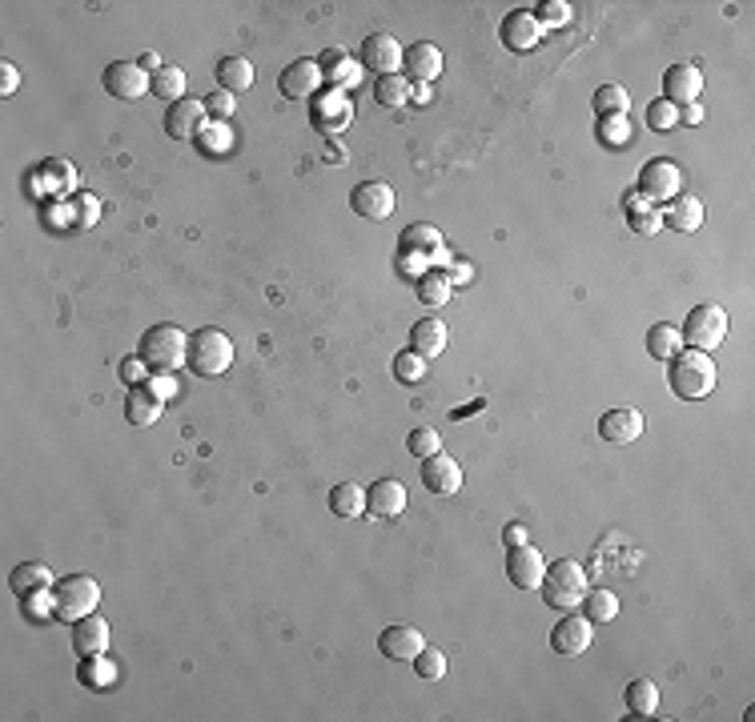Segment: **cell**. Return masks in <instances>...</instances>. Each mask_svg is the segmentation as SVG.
Listing matches in <instances>:
<instances>
[{
    "instance_id": "48",
    "label": "cell",
    "mask_w": 755,
    "mask_h": 722,
    "mask_svg": "<svg viewBox=\"0 0 755 722\" xmlns=\"http://www.w3.org/2000/svg\"><path fill=\"white\" fill-rule=\"evenodd\" d=\"M627 217H631L635 233H643V237H655L663 229V213L659 209H639V213H627Z\"/></svg>"
},
{
    "instance_id": "49",
    "label": "cell",
    "mask_w": 755,
    "mask_h": 722,
    "mask_svg": "<svg viewBox=\"0 0 755 722\" xmlns=\"http://www.w3.org/2000/svg\"><path fill=\"white\" fill-rule=\"evenodd\" d=\"M121 378H125L129 386H141V382H149V366L141 361V353H133V357H125V361H121Z\"/></svg>"
},
{
    "instance_id": "9",
    "label": "cell",
    "mask_w": 755,
    "mask_h": 722,
    "mask_svg": "<svg viewBox=\"0 0 755 722\" xmlns=\"http://www.w3.org/2000/svg\"><path fill=\"white\" fill-rule=\"evenodd\" d=\"M105 93L117 101H141L145 93H153V77L137 61H113L105 69Z\"/></svg>"
},
{
    "instance_id": "14",
    "label": "cell",
    "mask_w": 755,
    "mask_h": 722,
    "mask_svg": "<svg viewBox=\"0 0 755 722\" xmlns=\"http://www.w3.org/2000/svg\"><path fill=\"white\" fill-rule=\"evenodd\" d=\"M547 574V558L527 542V546H511L507 550V578L515 590H539Z\"/></svg>"
},
{
    "instance_id": "39",
    "label": "cell",
    "mask_w": 755,
    "mask_h": 722,
    "mask_svg": "<svg viewBox=\"0 0 755 722\" xmlns=\"http://www.w3.org/2000/svg\"><path fill=\"white\" fill-rule=\"evenodd\" d=\"M426 370H430V366H426V357H422V353H414L410 345H406V349L394 357V378H398L402 386H418V382L426 378Z\"/></svg>"
},
{
    "instance_id": "28",
    "label": "cell",
    "mask_w": 755,
    "mask_h": 722,
    "mask_svg": "<svg viewBox=\"0 0 755 722\" xmlns=\"http://www.w3.org/2000/svg\"><path fill=\"white\" fill-rule=\"evenodd\" d=\"M659 213H663V225L675 229V233H699V225H703V201L699 197H675Z\"/></svg>"
},
{
    "instance_id": "2",
    "label": "cell",
    "mask_w": 755,
    "mask_h": 722,
    "mask_svg": "<svg viewBox=\"0 0 755 722\" xmlns=\"http://www.w3.org/2000/svg\"><path fill=\"white\" fill-rule=\"evenodd\" d=\"M667 382H671V394L683 398V402H703V398H711V390H715V382H719L711 353L683 345V349L671 357V366H667Z\"/></svg>"
},
{
    "instance_id": "8",
    "label": "cell",
    "mask_w": 755,
    "mask_h": 722,
    "mask_svg": "<svg viewBox=\"0 0 755 722\" xmlns=\"http://www.w3.org/2000/svg\"><path fill=\"white\" fill-rule=\"evenodd\" d=\"M402 61H406V49L390 37V33H374L362 41V69L366 73H378L382 77H398L402 73Z\"/></svg>"
},
{
    "instance_id": "55",
    "label": "cell",
    "mask_w": 755,
    "mask_h": 722,
    "mask_svg": "<svg viewBox=\"0 0 755 722\" xmlns=\"http://www.w3.org/2000/svg\"><path fill=\"white\" fill-rule=\"evenodd\" d=\"M679 121H687V125H699V121H703V105H683Z\"/></svg>"
},
{
    "instance_id": "21",
    "label": "cell",
    "mask_w": 755,
    "mask_h": 722,
    "mask_svg": "<svg viewBox=\"0 0 755 722\" xmlns=\"http://www.w3.org/2000/svg\"><path fill=\"white\" fill-rule=\"evenodd\" d=\"M73 650H77V658L105 654V650H109V622H105L101 614L77 618V622H73Z\"/></svg>"
},
{
    "instance_id": "45",
    "label": "cell",
    "mask_w": 755,
    "mask_h": 722,
    "mask_svg": "<svg viewBox=\"0 0 755 722\" xmlns=\"http://www.w3.org/2000/svg\"><path fill=\"white\" fill-rule=\"evenodd\" d=\"M647 125H651L655 133H667V129H675V125H679V109H675L671 101H663V97H659V101H651V105H647Z\"/></svg>"
},
{
    "instance_id": "13",
    "label": "cell",
    "mask_w": 755,
    "mask_h": 722,
    "mask_svg": "<svg viewBox=\"0 0 755 722\" xmlns=\"http://www.w3.org/2000/svg\"><path fill=\"white\" fill-rule=\"evenodd\" d=\"M205 125H209L205 101L185 97V101H177V105L165 109V137H173V141H197Z\"/></svg>"
},
{
    "instance_id": "40",
    "label": "cell",
    "mask_w": 755,
    "mask_h": 722,
    "mask_svg": "<svg viewBox=\"0 0 755 722\" xmlns=\"http://www.w3.org/2000/svg\"><path fill=\"white\" fill-rule=\"evenodd\" d=\"M374 101L378 105H386V109H398V105H406L410 101V77H382L378 85H374Z\"/></svg>"
},
{
    "instance_id": "56",
    "label": "cell",
    "mask_w": 755,
    "mask_h": 722,
    "mask_svg": "<svg viewBox=\"0 0 755 722\" xmlns=\"http://www.w3.org/2000/svg\"><path fill=\"white\" fill-rule=\"evenodd\" d=\"M410 97H414V101H426V97H430V89H426V85H410Z\"/></svg>"
},
{
    "instance_id": "35",
    "label": "cell",
    "mask_w": 755,
    "mask_h": 722,
    "mask_svg": "<svg viewBox=\"0 0 755 722\" xmlns=\"http://www.w3.org/2000/svg\"><path fill=\"white\" fill-rule=\"evenodd\" d=\"M583 614L591 618V622H615L619 618V594L615 590H587L583 594Z\"/></svg>"
},
{
    "instance_id": "23",
    "label": "cell",
    "mask_w": 755,
    "mask_h": 722,
    "mask_svg": "<svg viewBox=\"0 0 755 722\" xmlns=\"http://www.w3.org/2000/svg\"><path fill=\"white\" fill-rule=\"evenodd\" d=\"M350 117H354V105H350V97H346L342 89H330V93L318 101V109H314V125H318L322 133H342V129L350 125Z\"/></svg>"
},
{
    "instance_id": "50",
    "label": "cell",
    "mask_w": 755,
    "mask_h": 722,
    "mask_svg": "<svg viewBox=\"0 0 755 722\" xmlns=\"http://www.w3.org/2000/svg\"><path fill=\"white\" fill-rule=\"evenodd\" d=\"M145 386H149L153 398H161V402H173V398H177V382H173V374H149Z\"/></svg>"
},
{
    "instance_id": "30",
    "label": "cell",
    "mask_w": 755,
    "mask_h": 722,
    "mask_svg": "<svg viewBox=\"0 0 755 722\" xmlns=\"http://www.w3.org/2000/svg\"><path fill=\"white\" fill-rule=\"evenodd\" d=\"M679 349H683V333H679V325L659 321V325L647 329V353H651L655 361H671Z\"/></svg>"
},
{
    "instance_id": "27",
    "label": "cell",
    "mask_w": 755,
    "mask_h": 722,
    "mask_svg": "<svg viewBox=\"0 0 755 722\" xmlns=\"http://www.w3.org/2000/svg\"><path fill=\"white\" fill-rule=\"evenodd\" d=\"M161 410H165V402L153 398L149 386H129V394H125V418H129V426L145 430V426H153L161 418Z\"/></svg>"
},
{
    "instance_id": "31",
    "label": "cell",
    "mask_w": 755,
    "mask_h": 722,
    "mask_svg": "<svg viewBox=\"0 0 755 722\" xmlns=\"http://www.w3.org/2000/svg\"><path fill=\"white\" fill-rule=\"evenodd\" d=\"M330 510H334V518H346V522L362 518V514H366V490L354 486V482L334 486V490H330Z\"/></svg>"
},
{
    "instance_id": "4",
    "label": "cell",
    "mask_w": 755,
    "mask_h": 722,
    "mask_svg": "<svg viewBox=\"0 0 755 722\" xmlns=\"http://www.w3.org/2000/svg\"><path fill=\"white\" fill-rule=\"evenodd\" d=\"M543 602L551 606V610H575L579 602H583V594H587V570L575 562V558H559V562H551L547 566V574H543Z\"/></svg>"
},
{
    "instance_id": "47",
    "label": "cell",
    "mask_w": 755,
    "mask_h": 722,
    "mask_svg": "<svg viewBox=\"0 0 755 722\" xmlns=\"http://www.w3.org/2000/svg\"><path fill=\"white\" fill-rule=\"evenodd\" d=\"M535 17H539V25H543V29H547V25L555 29V25H567V21H571V9L563 5V0H547V5H539V13H535Z\"/></svg>"
},
{
    "instance_id": "25",
    "label": "cell",
    "mask_w": 755,
    "mask_h": 722,
    "mask_svg": "<svg viewBox=\"0 0 755 722\" xmlns=\"http://www.w3.org/2000/svg\"><path fill=\"white\" fill-rule=\"evenodd\" d=\"M446 341H450V333H446V321H442V317H422V321H414V329H410V349L422 353L426 361L438 357V353L446 349Z\"/></svg>"
},
{
    "instance_id": "18",
    "label": "cell",
    "mask_w": 755,
    "mask_h": 722,
    "mask_svg": "<svg viewBox=\"0 0 755 722\" xmlns=\"http://www.w3.org/2000/svg\"><path fill=\"white\" fill-rule=\"evenodd\" d=\"M502 41H507V49H515V53H531V49H539V41H543V25H539V17L527 13V9L511 13L507 21H502Z\"/></svg>"
},
{
    "instance_id": "6",
    "label": "cell",
    "mask_w": 755,
    "mask_h": 722,
    "mask_svg": "<svg viewBox=\"0 0 755 722\" xmlns=\"http://www.w3.org/2000/svg\"><path fill=\"white\" fill-rule=\"evenodd\" d=\"M679 333H683V345H687V349L711 353V349L723 345V337H727V313H723L719 305H695V309L687 313V321L679 325Z\"/></svg>"
},
{
    "instance_id": "44",
    "label": "cell",
    "mask_w": 755,
    "mask_h": 722,
    "mask_svg": "<svg viewBox=\"0 0 755 722\" xmlns=\"http://www.w3.org/2000/svg\"><path fill=\"white\" fill-rule=\"evenodd\" d=\"M21 606H25V618H33V622H53V618H57V602H53V590L29 594V598H21Z\"/></svg>"
},
{
    "instance_id": "41",
    "label": "cell",
    "mask_w": 755,
    "mask_h": 722,
    "mask_svg": "<svg viewBox=\"0 0 755 722\" xmlns=\"http://www.w3.org/2000/svg\"><path fill=\"white\" fill-rule=\"evenodd\" d=\"M414 674H418L422 682H442V674H446V654L434 650V646H422V650L414 654Z\"/></svg>"
},
{
    "instance_id": "10",
    "label": "cell",
    "mask_w": 755,
    "mask_h": 722,
    "mask_svg": "<svg viewBox=\"0 0 755 722\" xmlns=\"http://www.w3.org/2000/svg\"><path fill=\"white\" fill-rule=\"evenodd\" d=\"M322 65H318V57H298V61H290L286 69H282V77H278V89H282V97H290V101H310L318 89H322Z\"/></svg>"
},
{
    "instance_id": "51",
    "label": "cell",
    "mask_w": 755,
    "mask_h": 722,
    "mask_svg": "<svg viewBox=\"0 0 755 722\" xmlns=\"http://www.w3.org/2000/svg\"><path fill=\"white\" fill-rule=\"evenodd\" d=\"M17 85H21L17 65H13V61H0V97H13V93H17Z\"/></svg>"
},
{
    "instance_id": "16",
    "label": "cell",
    "mask_w": 755,
    "mask_h": 722,
    "mask_svg": "<svg viewBox=\"0 0 755 722\" xmlns=\"http://www.w3.org/2000/svg\"><path fill=\"white\" fill-rule=\"evenodd\" d=\"M699 93H703V73H699V65L679 61V65H671V69L663 73V101H671L675 109H679V105H695Z\"/></svg>"
},
{
    "instance_id": "42",
    "label": "cell",
    "mask_w": 755,
    "mask_h": 722,
    "mask_svg": "<svg viewBox=\"0 0 755 722\" xmlns=\"http://www.w3.org/2000/svg\"><path fill=\"white\" fill-rule=\"evenodd\" d=\"M595 137H599L603 145H611V149H623V145L631 141V121H627V117H599Z\"/></svg>"
},
{
    "instance_id": "32",
    "label": "cell",
    "mask_w": 755,
    "mask_h": 722,
    "mask_svg": "<svg viewBox=\"0 0 755 722\" xmlns=\"http://www.w3.org/2000/svg\"><path fill=\"white\" fill-rule=\"evenodd\" d=\"M623 702H627V710H631L635 718H651V714L659 710V686H655L651 678H635V682H627Z\"/></svg>"
},
{
    "instance_id": "54",
    "label": "cell",
    "mask_w": 755,
    "mask_h": 722,
    "mask_svg": "<svg viewBox=\"0 0 755 722\" xmlns=\"http://www.w3.org/2000/svg\"><path fill=\"white\" fill-rule=\"evenodd\" d=\"M137 65H141V69H145V73H149V69H153V73H161V69H165V65H161V57H157V53H141V57H137Z\"/></svg>"
},
{
    "instance_id": "3",
    "label": "cell",
    "mask_w": 755,
    "mask_h": 722,
    "mask_svg": "<svg viewBox=\"0 0 755 722\" xmlns=\"http://www.w3.org/2000/svg\"><path fill=\"white\" fill-rule=\"evenodd\" d=\"M229 366H233V341L221 329L205 325L189 333V370L197 378H221L229 374Z\"/></svg>"
},
{
    "instance_id": "24",
    "label": "cell",
    "mask_w": 755,
    "mask_h": 722,
    "mask_svg": "<svg viewBox=\"0 0 755 722\" xmlns=\"http://www.w3.org/2000/svg\"><path fill=\"white\" fill-rule=\"evenodd\" d=\"M599 434L603 442H615V446H627L643 434V414L639 410H607L599 418Z\"/></svg>"
},
{
    "instance_id": "1",
    "label": "cell",
    "mask_w": 755,
    "mask_h": 722,
    "mask_svg": "<svg viewBox=\"0 0 755 722\" xmlns=\"http://www.w3.org/2000/svg\"><path fill=\"white\" fill-rule=\"evenodd\" d=\"M137 353L149 366V374H177L181 366H189V333L173 321H157L153 329L141 333Z\"/></svg>"
},
{
    "instance_id": "12",
    "label": "cell",
    "mask_w": 755,
    "mask_h": 722,
    "mask_svg": "<svg viewBox=\"0 0 755 722\" xmlns=\"http://www.w3.org/2000/svg\"><path fill=\"white\" fill-rule=\"evenodd\" d=\"M350 209L366 221H386L398 209V197L386 181H362V185L350 189Z\"/></svg>"
},
{
    "instance_id": "46",
    "label": "cell",
    "mask_w": 755,
    "mask_h": 722,
    "mask_svg": "<svg viewBox=\"0 0 755 722\" xmlns=\"http://www.w3.org/2000/svg\"><path fill=\"white\" fill-rule=\"evenodd\" d=\"M233 109H237V101H233L229 89H213V93L205 97V113H209V121H229Z\"/></svg>"
},
{
    "instance_id": "52",
    "label": "cell",
    "mask_w": 755,
    "mask_h": 722,
    "mask_svg": "<svg viewBox=\"0 0 755 722\" xmlns=\"http://www.w3.org/2000/svg\"><path fill=\"white\" fill-rule=\"evenodd\" d=\"M527 542H531V530L523 522H511L507 530H502V546H507V550L511 546H527Z\"/></svg>"
},
{
    "instance_id": "53",
    "label": "cell",
    "mask_w": 755,
    "mask_h": 722,
    "mask_svg": "<svg viewBox=\"0 0 755 722\" xmlns=\"http://www.w3.org/2000/svg\"><path fill=\"white\" fill-rule=\"evenodd\" d=\"M470 261H450V269H446V277H450V285H458V281H470Z\"/></svg>"
},
{
    "instance_id": "26",
    "label": "cell",
    "mask_w": 755,
    "mask_h": 722,
    "mask_svg": "<svg viewBox=\"0 0 755 722\" xmlns=\"http://www.w3.org/2000/svg\"><path fill=\"white\" fill-rule=\"evenodd\" d=\"M402 253H422L426 261H442V269H446V245L434 225H410L402 233Z\"/></svg>"
},
{
    "instance_id": "38",
    "label": "cell",
    "mask_w": 755,
    "mask_h": 722,
    "mask_svg": "<svg viewBox=\"0 0 755 722\" xmlns=\"http://www.w3.org/2000/svg\"><path fill=\"white\" fill-rule=\"evenodd\" d=\"M591 105H595V113H599V117H627L631 97H627V89H623V85H603V89H595Z\"/></svg>"
},
{
    "instance_id": "37",
    "label": "cell",
    "mask_w": 755,
    "mask_h": 722,
    "mask_svg": "<svg viewBox=\"0 0 755 722\" xmlns=\"http://www.w3.org/2000/svg\"><path fill=\"white\" fill-rule=\"evenodd\" d=\"M418 301L422 305H446L450 301V277H446V269H426L418 277Z\"/></svg>"
},
{
    "instance_id": "22",
    "label": "cell",
    "mask_w": 755,
    "mask_h": 722,
    "mask_svg": "<svg viewBox=\"0 0 755 722\" xmlns=\"http://www.w3.org/2000/svg\"><path fill=\"white\" fill-rule=\"evenodd\" d=\"M318 65H322V77L330 81V89H354L358 81H362V65L350 57V53H342V49H326L322 57H318Z\"/></svg>"
},
{
    "instance_id": "43",
    "label": "cell",
    "mask_w": 755,
    "mask_h": 722,
    "mask_svg": "<svg viewBox=\"0 0 755 722\" xmlns=\"http://www.w3.org/2000/svg\"><path fill=\"white\" fill-rule=\"evenodd\" d=\"M406 450H410L414 458H430V454H438V450H442V438H438V430H434V426H418V430H410Z\"/></svg>"
},
{
    "instance_id": "33",
    "label": "cell",
    "mask_w": 755,
    "mask_h": 722,
    "mask_svg": "<svg viewBox=\"0 0 755 722\" xmlns=\"http://www.w3.org/2000/svg\"><path fill=\"white\" fill-rule=\"evenodd\" d=\"M254 85V65L245 57H221L217 61V89H229V93H241Z\"/></svg>"
},
{
    "instance_id": "5",
    "label": "cell",
    "mask_w": 755,
    "mask_h": 722,
    "mask_svg": "<svg viewBox=\"0 0 755 722\" xmlns=\"http://www.w3.org/2000/svg\"><path fill=\"white\" fill-rule=\"evenodd\" d=\"M53 602H57V622H77L97 614L101 602V582L93 574H65L53 586Z\"/></svg>"
},
{
    "instance_id": "29",
    "label": "cell",
    "mask_w": 755,
    "mask_h": 722,
    "mask_svg": "<svg viewBox=\"0 0 755 722\" xmlns=\"http://www.w3.org/2000/svg\"><path fill=\"white\" fill-rule=\"evenodd\" d=\"M9 586H13L17 598H29V594H41V590H53L57 578H53V570L45 562H21L13 570V578H9Z\"/></svg>"
},
{
    "instance_id": "15",
    "label": "cell",
    "mask_w": 755,
    "mask_h": 722,
    "mask_svg": "<svg viewBox=\"0 0 755 722\" xmlns=\"http://www.w3.org/2000/svg\"><path fill=\"white\" fill-rule=\"evenodd\" d=\"M406 486L398 478H378L374 486H366V514L370 518H382V522H394L406 514Z\"/></svg>"
},
{
    "instance_id": "20",
    "label": "cell",
    "mask_w": 755,
    "mask_h": 722,
    "mask_svg": "<svg viewBox=\"0 0 755 722\" xmlns=\"http://www.w3.org/2000/svg\"><path fill=\"white\" fill-rule=\"evenodd\" d=\"M426 646V638H422V630L418 626H386L382 634H378V650L386 654V658H394V662H414V654Z\"/></svg>"
},
{
    "instance_id": "11",
    "label": "cell",
    "mask_w": 755,
    "mask_h": 722,
    "mask_svg": "<svg viewBox=\"0 0 755 722\" xmlns=\"http://www.w3.org/2000/svg\"><path fill=\"white\" fill-rule=\"evenodd\" d=\"M591 638H595V622L587 614L567 610V618H559L555 630H551V650L563 654V658H575V654L591 650Z\"/></svg>"
},
{
    "instance_id": "7",
    "label": "cell",
    "mask_w": 755,
    "mask_h": 722,
    "mask_svg": "<svg viewBox=\"0 0 755 722\" xmlns=\"http://www.w3.org/2000/svg\"><path fill=\"white\" fill-rule=\"evenodd\" d=\"M679 189H683V173H679L675 161L651 157V161L643 165V173H639V193H643L655 209H663V201H675Z\"/></svg>"
},
{
    "instance_id": "19",
    "label": "cell",
    "mask_w": 755,
    "mask_h": 722,
    "mask_svg": "<svg viewBox=\"0 0 755 722\" xmlns=\"http://www.w3.org/2000/svg\"><path fill=\"white\" fill-rule=\"evenodd\" d=\"M402 69L410 73V85H430V81L442 77V49L430 45V41H418V45L406 49Z\"/></svg>"
},
{
    "instance_id": "36",
    "label": "cell",
    "mask_w": 755,
    "mask_h": 722,
    "mask_svg": "<svg viewBox=\"0 0 755 722\" xmlns=\"http://www.w3.org/2000/svg\"><path fill=\"white\" fill-rule=\"evenodd\" d=\"M77 678H81L85 686H93V690H109L113 678H117V666H113L105 654H93V658H81Z\"/></svg>"
},
{
    "instance_id": "17",
    "label": "cell",
    "mask_w": 755,
    "mask_h": 722,
    "mask_svg": "<svg viewBox=\"0 0 755 722\" xmlns=\"http://www.w3.org/2000/svg\"><path fill=\"white\" fill-rule=\"evenodd\" d=\"M422 486L430 490V494H442V498H450V494H458L462 490V466L450 458V454H430V458H422Z\"/></svg>"
},
{
    "instance_id": "34",
    "label": "cell",
    "mask_w": 755,
    "mask_h": 722,
    "mask_svg": "<svg viewBox=\"0 0 755 722\" xmlns=\"http://www.w3.org/2000/svg\"><path fill=\"white\" fill-rule=\"evenodd\" d=\"M153 97H157V101H165V105L185 101V69L165 65L161 73H153Z\"/></svg>"
}]
</instances>
